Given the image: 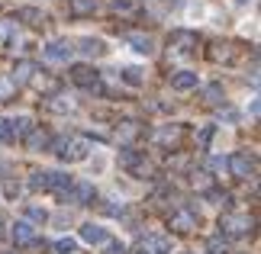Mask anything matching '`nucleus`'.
Masks as SVG:
<instances>
[{
  "instance_id": "ddd939ff",
  "label": "nucleus",
  "mask_w": 261,
  "mask_h": 254,
  "mask_svg": "<svg viewBox=\"0 0 261 254\" xmlns=\"http://www.w3.org/2000/svg\"><path fill=\"white\" fill-rule=\"evenodd\" d=\"M97 10V0H71V13L74 16H90Z\"/></svg>"
},
{
  "instance_id": "b1692460",
  "label": "nucleus",
  "mask_w": 261,
  "mask_h": 254,
  "mask_svg": "<svg viewBox=\"0 0 261 254\" xmlns=\"http://www.w3.org/2000/svg\"><path fill=\"white\" fill-rule=\"evenodd\" d=\"M107 254H126V248L119 245V241H110L107 238Z\"/></svg>"
},
{
  "instance_id": "f03ea898",
  "label": "nucleus",
  "mask_w": 261,
  "mask_h": 254,
  "mask_svg": "<svg viewBox=\"0 0 261 254\" xmlns=\"http://www.w3.org/2000/svg\"><path fill=\"white\" fill-rule=\"evenodd\" d=\"M71 187H74L71 174H62V171H48V174H45V190H55V193H65V196H68Z\"/></svg>"
},
{
  "instance_id": "1a4fd4ad",
  "label": "nucleus",
  "mask_w": 261,
  "mask_h": 254,
  "mask_svg": "<svg viewBox=\"0 0 261 254\" xmlns=\"http://www.w3.org/2000/svg\"><path fill=\"white\" fill-rule=\"evenodd\" d=\"M71 77H74V84H81V87H97V71H90L84 65H77L71 71Z\"/></svg>"
},
{
  "instance_id": "412c9836",
  "label": "nucleus",
  "mask_w": 261,
  "mask_h": 254,
  "mask_svg": "<svg viewBox=\"0 0 261 254\" xmlns=\"http://www.w3.org/2000/svg\"><path fill=\"white\" fill-rule=\"evenodd\" d=\"M123 77H126V84H133V87H136V84H142V74H139V68H126V71H123Z\"/></svg>"
},
{
  "instance_id": "f8f14e48",
  "label": "nucleus",
  "mask_w": 261,
  "mask_h": 254,
  "mask_svg": "<svg viewBox=\"0 0 261 254\" xmlns=\"http://www.w3.org/2000/svg\"><path fill=\"white\" fill-rule=\"evenodd\" d=\"M68 200H71V203H90V200H94V187H90V184H74V193Z\"/></svg>"
},
{
  "instance_id": "4be33fe9",
  "label": "nucleus",
  "mask_w": 261,
  "mask_h": 254,
  "mask_svg": "<svg viewBox=\"0 0 261 254\" xmlns=\"http://www.w3.org/2000/svg\"><path fill=\"white\" fill-rule=\"evenodd\" d=\"M0 142H13V129H10V119H0Z\"/></svg>"
},
{
  "instance_id": "6ab92c4d",
  "label": "nucleus",
  "mask_w": 261,
  "mask_h": 254,
  "mask_svg": "<svg viewBox=\"0 0 261 254\" xmlns=\"http://www.w3.org/2000/svg\"><path fill=\"white\" fill-rule=\"evenodd\" d=\"M194 212H177V216H174V225L177 229H190V225H194Z\"/></svg>"
},
{
  "instance_id": "2eb2a0df",
  "label": "nucleus",
  "mask_w": 261,
  "mask_h": 254,
  "mask_svg": "<svg viewBox=\"0 0 261 254\" xmlns=\"http://www.w3.org/2000/svg\"><path fill=\"white\" fill-rule=\"evenodd\" d=\"M206 251H210V254H229V241H226L223 235H216V238L206 241Z\"/></svg>"
},
{
  "instance_id": "5701e85b",
  "label": "nucleus",
  "mask_w": 261,
  "mask_h": 254,
  "mask_svg": "<svg viewBox=\"0 0 261 254\" xmlns=\"http://www.w3.org/2000/svg\"><path fill=\"white\" fill-rule=\"evenodd\" d=\"M26 216H29V219H36V222H45V219H48V212H45V209H39V206H29V209H26Z\"/></svg>"
},
{
  "instance_id": "4468645a",
  "label": "nucleus",
  "mask_w": 261,
  "mask_h": 254,
  "mask_svg": "<svg viewBox=\"0 0 261 254\" xmlns=\"http://www.w3.org/2000/svg\"><path fill=\"white\" fill-rule=\"evenodd\" d=\"M81 52L90 55V58H97V55H103L107 48H103V42H100V39H84V42H81Z\"/></svg>"
},
{
  "instance_id": "393cba45",
  "label": "nucleus",
  "mask_w": 261,
  "mask_h": 254,
  "mask_svg": "<svg viewBox=\"0 0 261 254\" xmlns=\"http://www.w3.org/2000/svg\"><path fill=\"white\" fill-rule=\"evenodd\" d=\"M239 4H245V0H239Z\"/></svg>"
},
{
  "instance_id": "0eeeda50",
  "label": "nucleus",
  "mask_w": 261,
  "mask_h": 254,
  "mask_svg": "<svg viewBox=\"0 0 261 254\" xmlns=\"http://www.w3.org/2000/svg\"><path fill=\"white\" fill-rule=\"evenodd\" d=\"M223 225H226L229 235H245V232L252 229V222H248L245 216H226V219H223Z\"/></svg>"
},
{
  "instance_id": "39448f33",
  "label": "nucleus",
  "mask_w": 261,
  "mask_h": 254,
  "mask_svg": "<svg viewBox=\"0 0 261 254\" xmlns=\"http://www.w3.org/2000/svg\"><path fill=\"white\" fill-rule=\"evenodd\" d=\"M229 167H232V174H236V177H248V174L255 171V161L248 158L245 151H236V155L229 158Z\"/></svg>"
},
{
  "instance_id": "f3484780",
  "label": "nucleus",
  "mask_w": 261,
  "mask_h": 254,
  "mask_svg": "<svg viewBox=\"0 0 261 254\" xmlns=\"http://www.w3.org/2000/svg\"><path fill=\"white\" fill-rule=\"evenodd\" d=\"M10 129H13V138H16V135H26V132L33 129V123H29L26 116H19V119H10Z\"/></svg>"
},
{
  "instance_id": "9d476101",
  "label": "nucleus",
  "mask_w": 261,
  "mask_h": 254,
  "mask_svg": "<svg viewBox=\"0 0 261 254\" xmlns=\"http://www.w3.org/2000/svg\"><path fill=\"white\" fill-rule=\"evenodd\" d=\"M171 87L174 90H194L197 87V74L194 71H177V74L171 77Z\"/></svg>"
},
{
  "instance_id": "423d86ee",
  "label": "nucleus",
  "mask_w": 261,
  "mask_h": 254,
  "mask_svg": "<svg viewBox=\"0 0 261 254\" xmlns=\"http://www.w3.org/2000/svg\"><path fill=\"white\" fill-rule=\"evenodd\" d=\"M142 245L152 254H171V238H165V235H145Z\"/></svg>"
},
{
  "instance_id": "9b49d317",
  "label": "nucleus",
  "mask_w": 261,
  "mask_h": 254,
  "mask_svg": "<svg viewBox=\"0 0 261 254\" xmlns=\"http://www.w3.org/2000/svg\"><path fill=\"white\" fill-rule=\"evenodd\" d=\"M26 145L29 148H45V145H52V135H48V132H39V129H29L26 132Z\"/></svg>"
},
{
  "instance_id": "7ed1b4c3",
  "label": "nucleus",
  "mask_w": 261,
  "mask_h": 254,
  "mask_svg": "<svg viewBox=\"0 0 261 254\" xmlns=\"http://www.w3.org/2000/svg\"><path fill=\"white\" fill-rule=\"evenodd\" d=\"M71 55H74V45L65 42V39H55V42L45 45V58H52V62H68Z\"/></svg>"
},
{
  "instance_id": "f257e3e1",
  "label": "nucleus",
  "mask_w": 261,
  "mask_h": 254,
  "mask_svg": "<svg viewBox=\"0 0 261 254\" xmlns=\"http://www.w3.org/2000/svg\"><path fill=\"white\" fill-rule=\"evenodd\" d=\"M55 151H58V158H65V161H81V158H87V145L71 142V138H58L55 142Z\"/></svg>"
},
{
  "instance_id": "dca6fc26",
  "label": "nucleus",
  "mask_w": 261,
  "mask_h": 254,
  "mask_svg": "<svg viewBox=\"0 0 261 254\" xmlns=\"http://www.w3.org/2000/svg\"><path fill=\"white\" fill-rule=\"evenodd\" d=\"M129 42H133V48H136V52H142V55L152 52V39H148V36H129Z\"/></svg>"
},
{
  "instance_id": "aec40b11",
  "label": "nucleus",
  "mask_w": 261,
  "mask_h": 254,
  "mask_svg": "<svg viewBox=\"0 0 261 254\" xmlns=\"http://www.w3.org/2000/svg\"><path fill=\"white\" fill-rule=\"evenodd\" d=\"M45 174H48V171H33V177H29V187H33V190H45Z\"/></svg>"
},
{
  "instance_id": "6e6552de",
  "label": "nucleus",
  "mask_w": 261,
  "mask_h": 254,
  "mask_svg": "<svg viewBox=\"0 0 261 254\" xmlns=\"http://www.w3.org/2000/svg\"><path fill=\"white\" fill-rule=\"evenodd\" d=\"M81 241H87V245H103V241H107V232L90 222V225H81Z\"/></svg>"
},
{
  "instance_id": "a211bd4d",
  "label": "nucleus",
  "mask_w": 261,
  "mask_h": 254,
  "mask_svg": "<svg viewBox=\"0 0 261 254\" xmlns=\"http://www.w3.org/2000/svg\"><path fill=\"white\" fill-rule=\"evenodd\" d=\"M74 248H77L74 238H58V241H55V251H58V254H71Z\"/></svg>"
},
{
  "instance_id": "20e7f679",
  "label": "nucleus",
  "mask_w": 261,
  "mask_h": 254,
  "mask_svg": "<svg viewBox=\"0 0 261 254\" xmlns=\"http://www.w3.org/2000/svg\"><path fill=\"white\" fill-rule=\"evenodd\" d=\"M13 241H16V248H29V245H36V229L29 225V222H16L13 225Z\"/></svg>"
}]
</instances>
